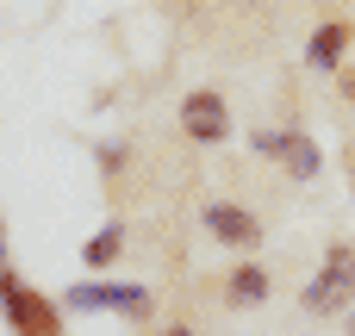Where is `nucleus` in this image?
<instances>
[{
	"label": "nucleus",
	"mask_w": 355,
	"mask_h": 336,
	"mask_svg": "<svg viewBox=\"0 0 355 336\" xmlns=\"http://www.w3.org/2000/svg\"><path fill=\"white\" fill-rule=\"evenodd\" d=\"M349 299H355V243H337V249L324 256L318 281L300 293V306H306L312 318H331V312H343Z\"/></svg>",
	"instance_id": "nucleus-1"
},
{
	"label": "nucleus",
	"mask_w": 355,
	"mask_h": 336,
	"mask_svg": "<svg viewBox=\"0 0 355 336\" xmlns=\"http://www.w3.org/2000/svg\"><path fill=\"white\" fill-rule=\"evenodd\" d=\"M0 312H6V324L25 336H56L62 330V312L44 299V293H31L12 268H0Z\"/></svg>",
	"instance_id": "nucleus-2"
},
{
	"label": "nucleus",
	"mask_w": 355,
	"mask_h": 336,
	"mask_svg": "<svg viewBox=\"0 0 355 336\" xmlns=\"http://www.w3.org/2000/svg\"><path fill=\"white\" fill-rule=\"evenodd\" d=\"M175 125H181V137H193V143H225V137H231V106H225V94L193 87V94L181 100Z\"/></svg>",
	"instance_id": "nucleus-3"
},
{
	"label": "nucleus",
	"mask_w": 355,
	"mask_h": 336,
	"mask_svg": "<svg viewBox=\"0 0 355 336\" xmlns=\"http://www.w3.org/2000/svg\"><path fill=\"white\" fill-rule=\"evenodd\" d=\"M206 231L218 237V243H231V249H256L262 243V218L256 212H243V206H231V200H206Z\"/></svg>",
	"instance_id": "nucleus-4"
},
{
	"label": "nucleus",
	"mask_w": 355,
	"mask_h": 336,
	"mask_svg": "<svg viewBox=\"0 0 355 336\" xmlns=\"http://www.w3.org/2000/svg\"><path fill=\"white\" fill-rule=\"evenodd\" d=\"M355 25H343V19H331V25H318L312 37H306V62L312 69H324V75H337L343 69V50H349Z\"/></svg>",
	"instance_id": "nucleus-5"
},
{
	"label": "nucleus",
	"mask_w": 355,
	"mask_h": 336,
	"mask_svg": "<svg viewBox=\"0 0 355 336\" xmlns=\"http://www.w3.org/2000/svg\"><path fill=\"white\" fill-rule=\"evenodd\" d=\"M69 306H75V312L119 306V312H131V318H144V312H150V299H144L137 287H75V293H69Z\"/></svg>",
	"instance_id": "nucleus-6"
},
{
	"label": "nucleus",
	"mask_w": 355,
	"mask_h": 336,
	"mask_svg": "<svg viewBox=\"0 0 355 336\" xmlns=\"http://www.w3.org/2000/svg\"><path fill=\"white\" fill-rule=\"evenodd\" d=\"M225 281H231V287H225V299H231V306H262V299H268V268H256V262L231 268Z\"/></svg>",
	"instance_id": "nucleus-7"
},
{
	"label": "nucleus",
	"mask_w": 355,
	"mask_h": 336,
	"mask_svg": "<svg viewBox=\"0 0 355 336\" xmlns=\"http://www.w3.org/2000/svg\"><path fill=\"white\" fill-rule=\"evenodd\" d=\"M281 162H287V175H293V181H312V175L324 168V156H318V143H312L306 131H293V137H287V150H281Z\"/></svg>",
	"instance_id": "nucleus-8"
},
{
	"label": "nucleus",
	"mask_w": 355,
	"mask_h": 336,
	"mask_svg": "<svg viewBox=\"0 0 355 336\" xmlns=\"http://www.w3.org/2000/svg\"><path fill=\"white\" fill-rule=\"evenodd\" d=\"M119 256H125V231H119V224L94 231V237H87V249H81V262H87V268H112Z\"/></svg>",
	"instance_id": "nucleus-9"
},
{
	"label": "nucleus",
	"mask_w": 355,
	"mask_h": 336,
	"mask_svg": "<svg viewBox=\"0 0 355 336\" xmlns=\"http://www.w3.org/2000/svg\"><path fill=\"white\" fill-rule=\"evenodd\" d=\"M337 87H343V100H355V69H337Z\"/></svg>",
	"instance_id": "nucleus-10"
}]
</instances>
